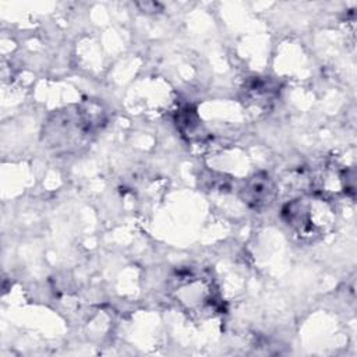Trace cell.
<instances>
[{"label": "cell", "mask_w": 357, "mask_h": 357, "mask_svg": "<svg viewBox=\"0 0 357 357\" xmlns=\"http://www.w3.org/2000/svg\"><path fill=\"white\" fill-rule=\"evenodd\" d=\"M319 199L300 198L289 202L283 208V218L286 223L301 237H317L321 234L324 225L318 222Z\"/></svg>", "instance_id": "obj_1"}, {"label": "cell", "mask_w": 357, "mask_h": 357, "mask_svg": "<svg viewBox=\"0 0 357 357\" xmlns=\"http://www.w3.org/2000/svg\"><path fill=\"white\" fill-rule=\"evenodd\" d=\"M244 202L250 206L261 208L268 205L275 197V184L268 174L259 173L252 176L241 190Z\"/></svg>", "instance_id": "obj_2"}]
</instances>
